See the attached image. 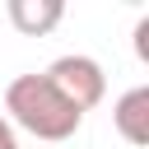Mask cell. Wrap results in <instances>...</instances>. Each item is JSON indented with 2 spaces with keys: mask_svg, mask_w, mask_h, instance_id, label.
Wrapping results in <instances>:
<instances>
[{
  "mask_svg": "<svg viewBox=\"0 0 149 149\" xmlns=\"http://www.w3.org/2000/svg\"><path fill=\"white\" fill-rule=\"evenodd\" d=\"M5 121H14L19 130H28L37 140L61 144L84 126V112L70 107L47 74H14L5 88Z\"/></svg>",
  "mask_w": 149,
  "mask_h": 149,
  "instance_id": "obj_1",
  "label": "cell"
},
{
  "mask_svg": "<svg viewBox=\"0 0 149 149\" xmlns=\"http://www.w3.org/2000/svg\"><path fill=\"white\" fill-rule=\"evenodd\" d=\"M42 74H47V79L61 88V98H65L70 107H79V112H93V107L107 98V74H102V65H98L93 56H84V51L56 56Z\"/></svg>",
  "mask_w": 149,
  "mask_h": 149,
  "instance_id": "obj_2",
  "label": "cell"
},
{
  "mask_svg": "<svg viewBox=\"0 0 149 149\" xmlns=\"http://www.w3.org/2000/svg\"><path fill=\"white\" fill-rule=\"evenodd\" d=\"M112 126L126 144H149V84H135L112 102Z\"/></svg>",
  "mask_w": 149,
  "mask_h": 149,
  "instance_id": "obj_3",
  "label": "cell"
},
{
  "mask_svg": "<svg viewBox=\"0 0 149 149\" xmlns=\"http://www.w3.org/2000/svg\"><path fill=\"white\" fill-rule=\"evenodd\" d=\"M5 14H9L14 33H23V37H42V33H51V28L65 19V5H61V0H9Z\"/></svg>",
  "mask_w": 149,
  "mask_h": 149,
  "instance_id": "obj_4",
  "label": "cell"
},
{
  "mask_svg": "<svg viewBox=\"0 0 149 149\" xmlns=\"http://www.w3.org/2000/svg\"><path fill=\"white\" fill-rule=\"evenodd\" d=\"M135 51H140V61H149V19L135 23Z\"/></svg>",
  "mask_w": 149,
  "mask_h": 149,
  "instance_id": "obj_5",
  "label": "cell"
},
{
  "mask_svg": "<svg viewBox=\"0 0 149 149\" xmlns=\"http://www.w3.org/2000/svg\"><path fill=\"white\" fill-rule=\"evenodd\" d=\"M5 144H14V130H9V121H5V112H0V149Z\"/></svg>",
  "mask_w": 149,
  "mask_h": 149,
  "instance_id": "obj_6",
  "label": "cell"
},
{
  "mask_svg": "<svg viewBox=\"0 0 149 149\" xmlns=\"http://www.w3.org/2000/svg\"><path fill=\"white\" fill-rule=\"evenodd\" d=\"M5 149H19V144H5Z\"/></svg>",
  "mask_w": 149,
  "mask_h": 149,
  "instance_id": "obj_7",
  "label": "cell"
}]
</instances>
